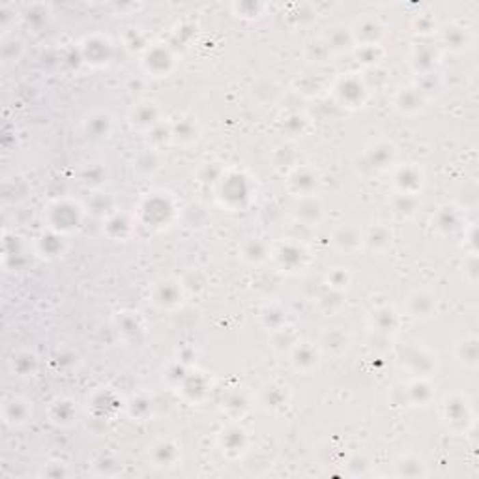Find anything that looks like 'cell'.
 Listing matches in <instances>:
<instances>
[{
  "mask_svg": "<svg viewBox=\"0 0 479 479\" xmlns=\"http://www.w3.org/2000/svg\"><path fill=\"white\" fill-rule=\"evenodd\" d=\"M478 341L476 339H465L461 345H458V359L461 363H465L466 367L470 369H476L478 367Z\"/></svg>",
  "mask_w": 479,
  "mask_h": 479,
  "instance_id": "obj_12",
  "label": "cell"
},
{
  "mask_svg": "<svg viewBox=\"0 0 479 479\" xmlns=\"http://www.w3.org/2000/svg\"><path fill=\"white\" fill-rule=\"evenodd\" d=\"M397 185H399V191L401 195H414L416 197L417 191L422 190L423 185V174L422 170L417 167H404L401 169V172L397 174Z\"/></svg>",
  "mask_w": 479,
  "mask_h": 479,
  "instance_id": "obj_3",
  "label": "cell"
},
{
  "mask_svg": "<svg viewBox=\"0 0 479 479\" xmlns=\"http://www.w3.org/2000/svg\"><path fill=\"white\" fill-rule=\"evenodd\" d=\"M182 298V289L180 285L174 281H163L159 283L154 290V302L161 307H172V305H178V302Z\"/></svg>",
  "mask_w": 479,
  "mask_h": 479,
  "instance_id": "obj_6",
  "label": "cell"
},
{
  "mask_svg": "<svg viewBox=\"0 0 479 479\" xmlns=\"http://www.w3.org/2000/svg\"><path fill=\"white\" fill-rule=\"evenodd\" d=\"M444 422L448 427L455 432H463L472 427L474 410L470 401L463 395H453L448 397L444 402Z\"/></svg>",
  "mask_w": 479,
  "mask_h": 479,
  "instance_id": "obj_1",
  "label": "cell"
},
{
  "mask_svg": "<svg viewBox=\"0 0 479 479\" xmlns=\"http://www.w3.org/2000/svg\"><path fill=\"white\" fill-rule=\"evenodd\" d=\"M425 94L419 88H402V92L397 94V107L402 113H417L422 111L425 103Z\"/></svg>",
  "mask_w": 479,
  "mask_h": 479,
  "instance_id": "obj_7",
  "label": "cell"
},
{
  "mask_svg": "<svg viewBox=\"0 0 479 479\" xmlns=\"http://www.w3.org/2000/svg\"><path fill=\"white\" fill-rule=\"evenodd\" d=\"M221 448H223V453H226L229 457L242 455L247 448V438L244 429L233 427V429L225 430L223 437H221Z\"/></svg>",
  "mask_w": 479,
  "mask_h": 479,
  "instance_id": "obj_4",
  "label": "cell"
},
{
  "mask_svg": "<svg viewBox=\"0 0 479 479\" xmlns=\"http://www.w3.org/2000/svg\"><path fill=\"white\" fill-rule=\"evenodd\" d=\"M333 244L341 249V251H346V253H352L356 249L361 247L363 244V236L352 229V226H343L339 229L335 236H333Z\"/></svg>",
  "mask_w": 479,
  "mask_h": 479,
  "instance_id": "obj_8",
  "label": "cell"
},
{
  "mask_svg": "<svg viewBox=\"0 0 479 479\" xmlns=\"http://www.w3.org/2000/svg\"><path fill=\"white\" fill-rule=\"evenodd\" d=\"M152 461L157 468H172L180 461V450L170 440H159L152 445Z\"/></svg>",
  "mask_w": 479,
  "mask_h": 479,
  "instance_id": "obj_2",
  "label": "cell"
},
{
  "mask_svg": "<svg viewBox=\"0 0 479 479\" xmlns=\"http://www.w3.org/2000/svg\"><path fill=\"white\" fill-rule=\"evenodd\" d=\"M435 305H437L435 296H430L427 292H416V294L410 296V315L416 318H429L432 315V311H435Z\"/></svg>",
  "mask_w": 479,
  "mask_h": 479,
  "instance_id": "obj_9",
  "label": "cell"
},
{
  "mask_svg": "<svg viewBox=\"0 0 479 479\" xmlns=\"http://www.w3.org/2000/svg\"><path fill=\"white\" fill-rule=\"evenodd\" d=\"M318 358H320V356H318V350L315 346L300 345V343L294 346L292 361H294V365H296V369H300V371H311V369H315V367L318 365Z\"/></svg>",
  "mask_w": 479,
  "mask_h": 479,
  "instance_id": "obj_10",
  "label": "cell"
},
{
  "mask_svg": "<svg viewBox=\"0 0 479 479\" xmlns=\"http://www.w3.org/2000/svg\"><path fill=\"white\" fill-rule=\"evenodd\" d=\"M363 244L371 249H376V251H384L391 246V233L384 226H376L363 238Z\"/></svg>",
  "mask_w": 479,
  "mask_h": 479,
  "instance_id": "obj_11",
  "label": "cell"
},
{
  "mask_svg": "<svg viewBox=\"0 0 479 479\" xmlns=\"http://www.w3.org/2000/svg\"><path fill=\"white\" fill-rule=\"evenodd\" d=\"M410 468H416L414 472H412V476H425V465H423L422 461L416 457H404L397 465V470H399V476H409Z\"/></svg>",
  "mask_w": 479,
  "mask_h": 479,
  "instance_id": "obj_13",
  "label": "cell"
},
{
  "mask_svg": "<svg viewBox=\"0 0 479 479\" xmlns=\"http://www.w3.org/2000/svg\"><path fill=\"white\" fill-rule=\"evenodd\" d=\"M157 122H159V111L155 103H141L137 109H133L131 124L137 129H152L157 126Z\"/></svg>",
  "mask_w": 479,
  "mask_h": 479,
  "instance_id": "obj_5",
  "label": "cell"
}]
</instances>
